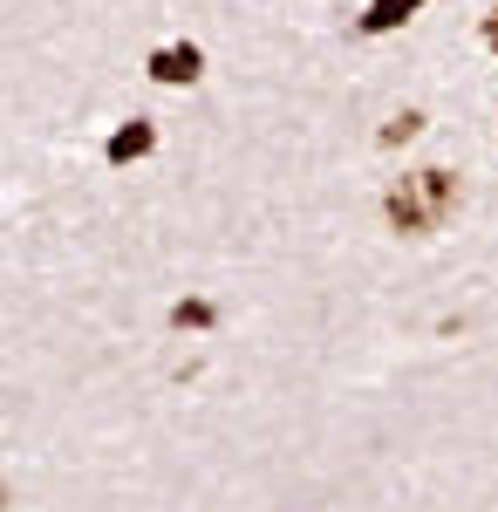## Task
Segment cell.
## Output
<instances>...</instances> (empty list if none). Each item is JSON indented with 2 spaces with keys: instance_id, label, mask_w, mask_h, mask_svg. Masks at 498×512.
Segmentation results:
<instances>
[{
  "instance_id": "obj_1",
  "label": "cell",
  "mask_w": 498,
  "mask_h": 512,
  "mask_svg": "<svg viewBox=\"0 0 498 512\" xmlns=\"http://www.w3.org/2000/svg\"><path fill=\"white\" fill-rule=\"evenodd\" d=\"M383 212H389V226L410 233V239L437 233V226L458 212V178H451V171H410V178L383 198Z\"/></svg>"
},
{
  "instance_id": "obj_2",
  "label": "cell",
  "mask_w": 498,
  "mask_h": 512,
  "mask_svg": "<svg viewBox=\"0 0 498 512\" xmlns=\"http://www.w3.org/2000/svg\"><path fill=\"white\" fill-rule=\"evenodd\" d=\"M144 69H151V82H164V89H192V82L205 76V55H198L192 41H171V48H157Z\"/></svg>"
},
{
  "instance_id": "obj_3",
  "label": "cell",
  "mask_w": 498,
  "mask_h": 512,
  "mask_svg": "<svg viewBox=\"0 0 498 512\" xmlns=\"http://www.w3.org/2000/svg\"><path fill=\"white\" fill-rule=\"evenodd\" d=\"M151 144H157V130L144 117H130L123 130H110V144H103V158L110 164H137V158H151Z\"/></svg>"
},
{
  "instance_id": "obj_4",
  "label": "cell",
  "mask_w": 498,
  "mask_h": 512,
  "mask_svg": "<svg viewBox=\"0 0 498 512\" xmlns=\"http://www.w3.org/2000/svg\"><path fill=\"white\" fill-rule=\"evenodd\" d=\"M410 14H423V0H369V14H362V35H389V28H403Z\"/></svg>"
},
{
  "instance_id": "obj_5",
  "label": "cell",
  "mask_w": 498,
  "mask_h": 512,
  "mask_svg": "<svg viewBox=\"0 0 498 512\" xmlns=\"http://www.w3.org/2000/svg\"><path fill=\"white\" fill-rule=\"evenodd\" d=\"M171 328H212V301H178L171 308Z\"/></svg>"
},
{
  "instance_id": "obj_6",
  "label": "cell",
  "mask_w": 498,
  "mask_h": 512,
  "mask_svg": "<svg viewBox=\"0 0 498 512\" xmlns=\"http://www.w3.org/2000/svg\"><path fill=\"white\" fill-rule=\"evenodd\" d=\"M417 130H423V117H417V110H403V117H396V123L383 130V144H410Z\"/></svg>"
},
{
  "instance_id": "obj_7",
  "label": "cell",
  "mask_w": 498,
  "mask_h": 512,
  "mask_svg": "<svg viewBox=\"0 0 498 512\" xmlns=\"http://www.w3.org/2000/svg\"><path fill=\"white\" fill-rule=\"evenodd\" d=\"M485 48L498 55V14H485Z\"/></svg>"
}]
</instances>
